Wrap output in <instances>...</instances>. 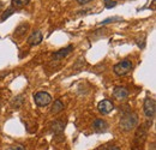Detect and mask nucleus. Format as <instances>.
Masks as SVG:
<instances>
[{
    "mask_svg": "<svg viewBox=\"0 0 156 150\" xmlns=\"http://www.w3.org/2000/svg\"><path fill=\"white\" fill-rule=\"evenodd\" d=\"M120 129H122L124 131H131L133 129H136L138 125V116L136 113H126L121 116L120 121H119Z\"/></svg>",
    "mask_w": 156,
    "mask_h": 150,
    "instance_id": "f257e3e1",
    "label": "nucleus"
},
{
    "mask_svg": "<svg viewBox=\"0 0 156 150\" xmlns=\"http://www.w3.org/2000/svg\"><path fill=\"white\" fill-rule=\"evenodd\" d=\"M131 69H132V62H131V60L125 59V60L118 62L117 65L113 67V71H114L115 75L124 76V75H126V73H129V72L131 71Z\"/></svg>",
    "mask_w": 156,
    "mask_h": 150,
    "instance_id": "f03ea898",
    "label": "nucleus"
},
{
    "mask_svg": "<svg viewBox=\"0 0 156 150\" xmlns=\"http://www.w3.org/2000/svg\"><path fill=\"white\" fill-rule=\"evenodd\" d=\"M34 101L39 107H44L52 102V96L46 91H39L34 95Z\"/></svg>",
    "mask_w": 156,
    "mask_h": 150,
    "instance_id": "7ed1b4c3",
    "label": "nucleus"
},
{
    "mask_svg": "<svg viewBox=\"0 0 156 150\" xmlns=\"http://www.w3.org/2000/svg\"><path fill=\"white\" fill-rule=\"evenodd\" d=\"M143 109H144V114L147 118L149 119H153L155 116V101L154 98H150V97H147L144 100V103H143Z\"/></svg>",
    "mask_w": 156,
    "mask_h": 150,
    "instance_id": "20e7f679",
    "label": "nucleus"
},
{
    "mask_svg": "<svg viewBox=\"0 0 156 150\" xmlns=\"http://www.w3.org/2000/svg\"><path fill=\"white\" fill-rule=\"evenodd\" d=\"M148 126H139L138 130L136 131L135 134V144L136 145H143V143L147 139V134H148Z\"/></svg>",
    "mask_w": 156,
    "mask_h": 150,
    "instance_id": "39448f33",
    "label": "nucleus"
},
{
    "mask_svg": "<svg viewBox=\"0 0 156 150\" xmlns=\"http://www.w3.org/2000/svg\"><path fill=\"white\" fill-rule=\"evenodd\" d=\"M98 112L101 113V114H108V113H111L114 109V105L109 100H102L98 103Z\"/></svg>",
    "mask_w": 156,
    "mask_h": 150,
    "instance_id": "423d86ee",
    "label": "nucleus"
},
{
    "mask_svg": "<svg viewBox=\"0 0 156 150\" xmlns=\"http://www.w3.org/2000/svg\"><path fill=\"white\" fill-rule=\"evenodd\" d=\"M113 95H114V97H115L117 100L124 101V100H126L127 96H129V90H127L125 87H117V88H114V90H113Z\"/></svg>",
    "mask_w": 156,
    "mask_h": 150,
    "instance_id": "0eeeda50",
    "label": "nucleus"
},
{
    "mask_svg": "<svg viewBox=\"0 0 156 150\" xmlns=\"http://www.w3.org/2000/svg\"><path fill=\"white\" fill-rule=\"evenodd\" d=\"M72 51H73V46H67L66 48H62V49H60V51H58V52L53 53L52 59H53V60H60V59H62V58H65V56L69 55Z\"/></svg>",
    "mask_w": 156,
    "mask_h": 150,
    "instance_id": "6e6552de",
    "label": "nucleus"
},
{
    "mask_svg": "<svg viewBox=\"0 0 156 150\" xmlns=\"http://www.w3.org/2000/svg\"><path fill=\"white\" fill-rule=\"evenodd\" d=\"M42 33L40 31V30H36V31H34L29 38H28V43L30 45V46H36V45H39L42 42Z\"/></svg>",
    "mask_w": 156,
    "mask_h": 150,
    "instance_id": "1a4fd4ad",
    "label": "nucleus"
},
{
    "mask_svg": "<svg viewBox=\"0 0 156 150\" xmlns=\"http://www.w3.org/2000/svg\"><path fill=\"white\" fill-rule=\"evenodd\" d=\"M93 127L96 132H105L107 131V129H108V124L103 119H96L93 123Z\"/></svg>",
    "mask_w": 156,
    "mask_h": 150,
    "instance_id": "9d476101",
    "label": "nucleus"
},
{
    "mask_svg": "<svg viewBox=\"0 0 156 150\" xmlns=\"http://www.w3.org/2000/svg\"><path fill=\"white\" fill-rule=\"evenodd\" d=\"M64 129H65V123L62 120H54L51 124V130H52V132H54L57 134H60L61 132L64 131Z\"/></svg>",
    "mask_w": 156,
    "mask_h": 150,
    "instance_id": "9b49d317",
    "label": "nucleus"
},
{
    "mask_svg": "<svg viewBox=\"0 0 156 150\" xmlns=\"http://www.w3.org/2000/svg\"><path fill=\"white\" fill-rule=\"evenodd\" d=\"M62 109H64V103L60 100H57V101H54V105L51 108V113L52 114H57V113L61 112Z\"/></svg>",
    "mask_w": 156,
    "mask_h": 150,
    "instance_id": "f8f14e48",
    "label": "nucleus"
},
{
    "mask_svg": "<svg viewBox=\"0 0 156 150\" xmlns=\"http://www.w3.org/2000/svg\"><path fill=\"white\" fill-rule=\"evenodd\" d=\"M28 29H29V24L28 23L20 24V27L16 29V31H15V36H23L28 31Z\"/></svg>",
    "mask_w": 156,
    "mask_h": 150,
    "instance_id": "ddd939ff",
    "label": "nucleus"
},
{
    "mask_svg": "<svg viewBox=\"0 0 156 150\" xmlns=\"http://www.w3.org/2000/svg\"><path fill=\"white\" fill-rule=\"evenodd\" d=\"M29 2H30V0H12L11 6L13 9H22V7L27 6Z\"/></svg>",
    "mask_w": 156,
    "mask_h": 150,
    "instance_id": "4468645a",
    "label": "nucleus"
},
{
    "mask_svg": "<svg viewBox=\"0 0 156 150\" xmlns=\"http://www.w3.org/2000/svg\"><path fill=\"white\" fill-rule=\"evenodd\" d=\"M15 11H16V10H15L12 6H11V7H9V9H7V10H6V11L2 13V16H1V20L7 19L10 16H11V15H12V13H13V12H15Z\"/></svg>",
    "mask_w": 156,
    "mask_h": 150,
    "instance_id": "2eb2a0df",
    "label": "nucleus"
},
{
    "mask_svg": "<svg viewBox=\"0 0 156 150\" xmlns=\"http://www.w3.org/2000/svg\"><path fill=\"white\" fill-rule=\"evenodd\" d=\"M103 2H105V6L107 9H112L117 5V1H114V0H103Z\"/></svg>",
    "mask_w": 156,
    "mask_h": 150,
    "instance_id": "dca6fc26",
    "label": "nucleus"
},
{
    "mask_svg": "<svg viewBox=\"0 0 156 150\" xmlns=\"http://www.w3.org/2000/svg\"><path fill=\"white\" fill-rule=\"evenodd\" d=\"M11 149L12 150H25V148H24L22 144H16V145L11 147Z\"/></svg>",
    "mask_w": 156,
    "mask_h": 150,
    "instance_id": "f3484780",
    "label": "nucleus"
},
{
    "mask_svg": "<svg viewBox=\"0 0 156 150\" xmlns=\"http://www.w3.org/2000/svg\"><path fill=\"white\" fill-rule=\"evenodd\" d=\"M79 5H87V4H89L91 0H76Z\"/></svg>",
    "mask_w": 156,
    "mask_h": 150,
    "instance_id": "a211bd4d",
    "label": "nucleus"
},
{
    "mask_svg": "<svg viewBox=\"0 0 156 150\" xmlns=\"http://www.w3.org/2000/svg\"><path fill=\"white\" fill-rule=\"evenodd\" d=\"M117 19H119V18H108L107 20H105V22H103V24H106V23H109V22H114V20H117Z\"/></svg>",
    "mask_w": 156,
    "mask_h": 150,
    "instance_id": "6ab92c4d",
    "label": "nucleus"
},
{
    "mask_svg": "<svg viewBox=\"0 0 156 150\" xmlns=\"http://www.w3.org/2000/svg\"><path fill=\"white\" fill-rule=\"evenodd\" d=\"M107 150H120L118 147H111V148H108Z\"/></svg>",
    "mask_w": 156,
    "mask_h": 150,
    "instance_id": "aec40b11",
    "label": "nucleus"
},
{
    "mask_svg": "<svg viewBox=\"0 0 156 150\" xmlns=\"http://www.w3.org/2000/svg\"><path fill=\"white\" fill-rule=\"evenodd\" d=\"M0 10H2V2H0Z\"/></svg>",
    "mask_w": 156,
    "mask_h": 150,
    "instance_id": "412c9836",
    "label": "nucleus"
}]
</instances>
